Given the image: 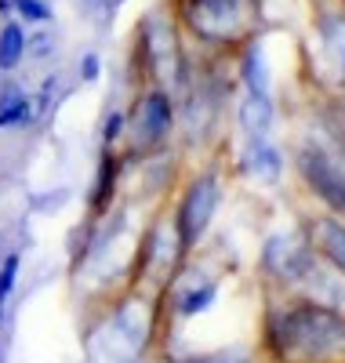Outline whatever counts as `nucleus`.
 <instances>
[{
	"instance_id": "20e7f679",
	"label": "nucleus",
	"mask_w": 345,
	"mask_h": 363,
	"mask_svg": "<svg viewBox=\"0 0 345 363\" xmlns=\"http://www.w3.org/2000/svg\"><path fill=\"white\" fill-rule=\"evenodd\" d=\"M175 128H178V99L160 84H146L128 109V131H124L128 157L131 160L160 157Z\"/></svg>"
},
{
	"instance_id": "a211bd4d",
	"label": "nucleus",
	"mask_w": 345,
	"mask_h": 363,
	"mask_svg": "<svg viewBox=\"0 0 345 363\" xmlns=\"http://www.w3.org/2000/svg\"><path fill=\"white\" fill-rule=\"evenodd\" d=\"M58 51V33L55 29H37V33L26 37V55L37 58V62H51Z\"/></svg>"
},
{
	"instance_id": "4468645a",
	"label": "nucleus",
	"mask_w": 345,
	"mask_h": 363,
	"mask_svg": "<svg viewBox=\"0 0 345 363\" xmlns=\"http://www.w3.org/2000/svg\"><path fill=\"white\" fill-rule=\"evenodd\" d=\"M236 80H240V91H273L269 62H265V51H262L258 37H251L236 51Z\"/></svg>"
},
{
	"instance_id": "f8f14e48",
	"label": "nucleus",
	"mask_w": 345,
	"mask_h": 363,
	"mask_svg": "<svg viewBox=\"0 0 345 363\" xmlns=\"http://www.w3.org/2000/svg\"><path fill=\"white\" fill-rule=\"evenodd\" d=\"M116 182H120V157H116V149H102L95 182H91V193H87V222H99L102 215L113 211V203H116Z\"/></svg>"
},
{
	"instance_id": "f03ea898",
	"label": "nucleus",
	"mask_w": 345,
	"mask_h": 363,
	"mask_svg": "<svg viewBox=\"0 0 345 363\" xmlns=\"http://www.w3.org/2000/svg\"><path fill=\"white\" fill-rule=\"evenodd\" d=\"M185 37L214 55H236L262 26V0H171Z\"/></svg>"
},
{
	"instance_id": "f3484780",
	"label": "nucleus",
	"mask_w": 345,
	"mask_h": 363,
	"mask_svg": "<svg viewBox=\"0 0 345 363\" xmlns=\"http://www.w3.org/2000/svg\"><path fill=\"white\" fill-rule=\"evenodd\" d=\"M11 11H15L18 22H26V26H51V22H55L51 0H11Z\"/></svg>"
},
{
	"instance_id": "b1692460",
	"label": "nucleus",
	"mask_w": 345,
	"mask_h": 363,
	"mask_svg": "<svg viewBox=\"0 0 345 363\" xmlns=\"http://www.w3.org/2000/svg\"><path fill=\"white\" fill-rule=\"evenodd\" d=\"M116 4H124V0H116Z\"/></svg>"
},
{
	"instance_id": "7ed1b4c3",
	"label": "nucleus",
	"mask_w": 345,
	"mask_h": 363,
	"mask_svg": "<svg viewBox=\"0 0 345 363\" xmlns=\"http://www.w3.org/2000/svg\"><path fill=\"white\" fill-rule=\"evenodd\" d=\"M222 200H226V178L218 167L197 171L193 178H185V186L178 189V200L171 207V222H175L178 247H182L185 262H190L207 240L218 211H222Z\"/></svg>"
},
{
	"instance_id": "f257e3e1",
	"label": "nucleus",
	"mask_w": 345,
	"mask_h": 363,
	"mask_svg": "<svg viewBox=\"0 0 345 363\" xmlns=\"http://www.w3.org/2000/svg\"><path fill=\"white\" fill-rule=\"evenodd\" d=\"M258 349L265 363H345V313L305 294H265Z\"/></svg>"
},
{
	"instance_id": "dca6fc26",
	"label": "nucleus",
	"mask_w": 345,
	"mask_h": 363,
	"mask_svg": "<svg viewBox=\"0 0 345 363\" xmlns=\"http://www.w3.org/2000/svg\"><path fill=\"white\" fill-rule=\"evenodd\" d=\"M18 272H22V251H8L0 258V320H4V309L15 294V284H18Z\"/></svg>"
},
{
	"instance_id": "ddd939ff",
	"label": "nucleus",
	"mask_w": 345,
	"mask_h": 363,
	"mask_svg": "<svg viewBox=\"0 0 345 363\" xmlns=\"http://www.w3.org/2000/svg\"><path fill=\"white\" fill-rule=\"evenodd\" d=\"M37 120L33 91L22 87L18 80L0 84V131H26Z\"/></svg>"
},
{
	"instance_id": "412c9836",
	"label": "nucleus",
	"mask_w": 345,
	"mask_h": 363,
	"mask_svg": "<svg viewBox=\"0 0 345 363\" xmlns=\"http://www.w3.org/2000/svg\"><path fill=\"white\" fill-rule=\"evenodd\" d=\"M77 73H80L84 84H95V80L102 77V55H99V51H84L80 62H77Z\"/></svg>"
},
{
	"instance_id": "0eeeda50",
	"label": "nucleus",
	"mask_w": 345,
	"mask_h": 363,
	"mask_svg": "<svg viewBox=\"0 0 345 363\" xmlns=\"http://www.w3.org/2000/svg\"><path fill=\"white\" fill-rule=\"evenodd\" d=\"M164 294L171 301V316L175 320H197V316H204V313L214 309L218 294H222V280H218V277H190L185 265H182L178 277L168 284Z\"/></svg>"
},
{
	"instance_id": "6ab92c4d",
	"label": "nucleus",
	"mask_w": 345,
	"mask_h": 363,
	"mask_svg": "<svg viewBox=\"0 0 345 363\" xmlns=\"http://www.w3.org/2000/svg\"><path fill=\"white\" fill-rule=\"evenodd\" d=\"M124 131H128V109H109L102 116V131H99L102 149H116V142L124 138Z\"/></svg>"
},
{
	"instance_id": "423d86ee",
	"label": "nucleus",
	"mask_w": 345,
	"mask_h": 363,
	"mask_svg": "<svg viewBox=\"0 0 345 363\" xmlns=\"http://www.w3.org/2000/svg\"><path fill=\"white\" fill-rule=\"evenodd\" d=\"M312 258H317V247L305 225L269 233L258 251V280L265 284V294H295Z\"/></svg>"
},
{
	"instance_id": "1a4fd4ad",
	"label": "nucleus",
	"mask_w": 345,
	"mask_h": 363,
	"mask_svg": "<svg viewBox=\"0 0 345 363\" xmlns=\"http://www.w3.org/2000/svg\"><path fill=\"white\" fill-rule=\"evenodd\" d=\"M309 240H312V247L320 251V258L327 265H334L341 277H345V218L338 215H327V211H312V215L302 218Z\"/></svg>"
},
{
	"instance_id": "39448f33",
	"label": "nucleus",
	"mask_w": 345,
	"mask_h": 363,
	"mask_svg": "<svg viewBox=\"0 0 345 363\" xmlns=\"http://www.w3.org/2000/svg\"><path fill=\"white\" fill-rule=\"evenodd\" d=\"M291 171L298 178L302 193L317 203L320 211L345 218V171H341L338 157L331 153V149L317 135H309V138H302L295 145Z\"/></svg>"
},
{
	"instance_id": "9b49d317",
	"label": "nucleus",
	"mask_w": 345,
	"mask_h": 363,
	"mask_svg": "<svg viewBox=\"0 0 345 363\" xmlns=\"http://www.w3.org/2000/svg\"><path fill=\"white\" fill-rule=\"evenodd\" d=\"M236 128L243 138H269L276 128V99L273 91H240L236 99Z\"/></svg>"
},
{
	"instance_id": "5701e85b",
	"label": "nucleus",
	"mask_w": 345,
	"mask_h": 363,
	"mask_svg": "<svg viewBox=\"0 0 345 363\" xmlns=\"http://www.w3.org/2000/svg\"><path fill=\"white\" fill-rule=\"evenodd\" d=\"M338 4H341V8H345V0H338Z\"/></svg>"
},
{
	"instance_id": "6e6552de",
	"label": "nucleus",
	"mask_w": 345,
	"mask_h": 363,
	"mask_svg": "<svg viewBox=\"0 0 345 363\" xmlns=\"http://www.w3.org/2000/svg\"><path fill=\"white\" fill-rule=\"evenodd\" d=\"M312 33L320 37L327 62L334 66V80L345 77V8L338 0H317L312 4Z\"/></svg>"
},
{
	"instance_id": "aec40b11",
	"label": "nucleus",
	"mask_w": 345,
	"mask_h": 363,
	"mask_svg": "<svg viewBox=\"0 0 345 363\" xmlns=\"http://www.w3.org/2000/svg\"><path fill=\"white\" fill-rule=\"evenodd\" d=\"M116 0H80V15L87 22H99V26H109L113 15H116Z\"/></svg>"
},
{
	"instance_id": "4be33fe9",
	"label": "nucleus",
	"mask_w": 345,
	"mask_h": 363,
	"mask_svg": "<svg viewBox=\"0 0 345 363\" xmlns=\"http://www.w3.org/2000/svg\"><path fill=\"white\" fill-rule=\"evenodd\" d=\"M341 109H345V77H338V84H334V95H331Z\"/></svg>"
},
{
	"instance_id": "9d476101",
	"label": "nucleus",
	"mask_w": 345,
	"mask_h": 363,
	"mask_svg": "<svg viewBox=\"0 0 345 363\" xmlns=\"http://www.w3.org/2000/svg\"><path fill=\"white\" fill-rule=\"evenodd\" d=\"M240 167L265 182V186H280L284 182V171H288V157H284V145L269 138H243V153H240Z\"/></svg>"
},
{
	"instance_id": "2eb2a0df",
	"label": "nucleus",
	"mask_w": 345,
	"mask_h": 363,
	"mask_svg": "<svg viewBox=\"0 0 345 363\" xmlns=\"http://www.w3.org/2000/svg\"><path fill=\"white\" fill-rule=\"evenodd\" d=\"M26 22L4 18L0 22V77H15L26 58Z\"/></svg>"
}]
</instances>
